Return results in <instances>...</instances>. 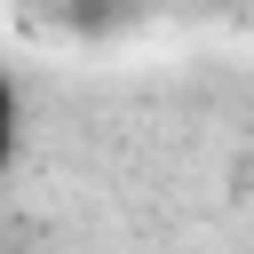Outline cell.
I'll return each instance as SVG.
<instances>
[{"mask_svg": "<svg viewBox=\"0 0 254 254\" xmlns=\"http://www.w3.org/2000/svg\"><path fill=\"white\" fill-rule=\"evenodd\" d=\"M16 127H24V103H16V79L0 71V167L16 159Z\"/></svg>", "mask_w": 254, "mask_h": 254, "instance_id": "obj_1", "label": "cell"}]
</instances>
